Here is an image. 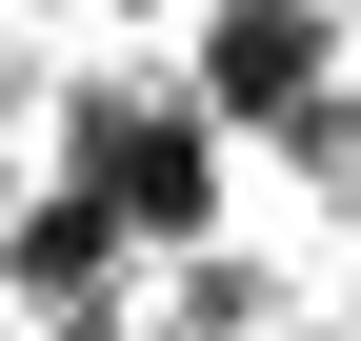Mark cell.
Returning <instances> with one entry per match:
<instances>
[{
    "label": "cell",
    "instance_id": "cell-1",
    "mask_svg": "<svg viewBox=\"0 0 361 341\" xmlns=\"http://www.w3.org/2000/svg\"><path fill=\"white\" fill-rule=\"evenodd\" d=\"M80 201L121 241H221V120L201 101H101L80 120Z\"/></svg>",
    "mask_w": 361,
    "mask_h": 341
},
{
    "label": "cell",
    "instance_id": "cell-2",
    "mask_svg": "<svg viewBox=\"0 0 361 341\" xmlns=\"http://www.w3.org/2000/svg\"><path fill=\"white\" fill-rule=\"evenodd\" d=\"M341 40H322V0H221L201 20V120H322L341 101Z\"/></svg>",
    "mask_w": 361,
    "mask_h": 341
},
{
    "label": "cell",
    "instance_id": "cell-3",
    "mask_svg": "<svg viewBox=\"0 0 361 341\" xmlns=\"http://www.w3.org/2000/svg\"><path fill=\"white\" fill-rule=\"evenodd\" d=\"M0 281H20V302H61V321H101V281H121V221L101 201H20V221H0Z\"/></svg>",
    "mask_w": 361,
    "mask_h": 341
},
{
    "label": "cell",
    "instance_id": "cell-4",
    "mask_svg": "<svg viewBox=\"0 0 361 341\" xmlns=\"http://www.w3.org/2000/svg\"><path fill=\"white\" fill-rule=\"evenodd\" d=\"M0 221H20V120H0Z\"/></svg>",
    "mask_w": 361,
    "mask_h": 341
},
{
    "label": "cell",
    "instance_id": "cell-5",
    "mask_svg": "<svg viewBox=\"0 0 361 341\" xmlns=\"http://www.w3.org/2000/svg\"><path fill=\"white\" fill-rule=\"evenodd\" d=\"M61 341H121V321H61Z\"/></svg>",
    "mask_w": 361,
    "mask_h": 341
}]
</instances>
